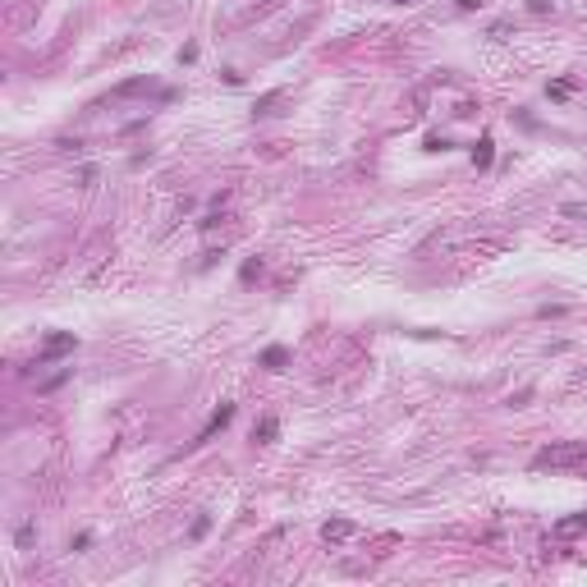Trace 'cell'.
Returning a JSON list of instances; mask_svg holds the SVG:
<instances>
[{
	"label": "cell",
	"mask_w": 587,
	"mask_h": 587,
	"mask_svg": "<svg viewBox=\"0 0 587 587\" xmlns=\"http://www.w3.org/2000/svg\"><path fill=\"white\" fill-rule=\"evenodd\" d=\"M546 92H550V97H555V102H564V97H569V83H550Z\"/></svg>",
	"instance_id": "15"
},
{
	"label": "cell",
	"mask_w": 587,
	"mask_h": 587,
	"mask_svg": "<svg viewBox=\"0 0 587 587\" xmlns=\"http://www.w3.org/2000/svg\"><path fill=\"white\" fill-rule=\"evenodd\" d=\"M156 78H128V83H119V88H110V102H124V97H142V92H152Z\"/></svg>",
	"instance_id": "5"
},
{
	"label": "cell",
	"mask_w": 587,
	"mask_h": 587,
	"mask_svg": "<svg viewBox=\"0 0 587 587\" xmlns=\"http://www.w3.org/2000/svg\"><path fill=\"white\" fill-rule=\"evenodd\" d=\"M454 5H459V10L468 14V10H477V5H482V0H454Z\"/></svg>",
	"instance_id": "17"
},
{
	"label": "cell",
	"mask_w": 587,
	"mask_h": 587,
	"mask_svg": "<svg viewBox=\"0 0 587 587\" xmlns=\"http://www.w3.org/2000/svg\"><path fill=\"white\" fill-rule=\"evenodd\" d=\"M427 152H450V138H436L432 133V138H427Z\"/></svg>",
	"instance_id": "14"
},
{
	"label": "cell",
	"mask_w": 587,
	"mask_h": 587,
	"mask_svg": "<svg viewBox=\"0 0 587 587\" xmlns=\"http://www.w3.org/2000/svg\"><path fill=\"white\" fill-rule=\"evenodd\" d=\"M276 436H280V422L271 418V413H267V418H257V427H253V441H257V445H267V441H276Z\"/></svg>",
	"instance_id": "8"
},
{
	"label": "cell",
	"mask_w": 587,
	"mask_h": 587,
	"mask_svg": "<svg viewBox=\"0 0 587 587\" xmlns=\"http://www.w3.org/2000/svg\"><path fill=\"white\" fill-rule=\"evenodd\" d=\"M285 363H289V349H285V345H271V349H262V367L280 372Z\"/></svg>",
	"instance_id": "9"
},
{
	"label": "cell",
	"mask_w": 587,
	"mask_h": 587,
	"mask_svg": "<svg viewBox=\"0 0 587 587\" xmlns=\"http://www.w3.org/2000/svg\"><path fill=\"white\" fill-rule=\"evenodd\" d=\"M230 422H234V404H220V409L211 413V418H206V427L198 432V441H193V450H198V445H206V441H211L216 432H225Z\"/></svg>",
	"instance_id": "3"
},
{
	"label": "cell",
	"mask_w": 587,
	"mask_h": 587,
	"mask_svg": "<svg viewBox=\"0 0 587 587\" xmlns=\"http://www.w3.org/2000/svg\"><path fill=\"white\" fill-rule=\"evenodd\" d=\"M395 5H413V0H395Z\"/></svg>",
	"instance_id": "18"
},
{
	"label": "cell",
	"mask_w": 587,
	"mask_h": 587,
	"mask_svg": "<svg viewBox=\"0 0 587 587\" xmlns=\"http://www.w3.org/2000/svg\"><path fill=\"white\" fill-rule=\"evenodd\" d=\"M491 156H496V142H491V133H482V138H477V147H472V166L486 170V166H491Z\"/></svg>",
	"instance_id": "7"
},
{
	"label": "cell",
	"mask_w": 587,
	"mask_h": 587,
	"mask_svg": "<svg viewBox=\"0 0 587 587\" xmlns=\"http://www.w3.org/2000/svg\"><path fill=\"white\" fill-rule=\"evenodd\" d=\"M349 537H358V528L349 523V519H331V523H321V541H331V546H340V541H349Z\"/></svg>",
	"instance_id": "4"
},
{
	"label": "cell",
	"mask_w": 587,
	"mask_h": 587,
	"mask_svg": "<svg viewBox=\"0 0 587 587\" xmlns=\"http://www.w3.org/2000/svg\"><path fill=\"white\" fill-rule=\"evenodd\" d=\"M88 546H92V532H78V537H74V546H69V550H88Z\"/></svg>",
	"instance_id": "16"
},
{
	"label": "cell",
	"mask_w": 587,
	"mask_h": 587,
	"mask_svg": "<svg viewBox=\"0 0 587 587\" xmlns=\"http://www.w3.org/2000/svg\"><path fill=\"white\" fill-rule=\"evenodd\" d=\"M74 349H78L74 331H51L37 349V367H46V363H55V358H64V354H74Z\"/></svg>",
	"instance_id": "2"
},
{
	"label": "cell",
	"mask_w": 587,
	"mask_h": 587,
	"mask_svg": "<svg viewBox=\"0 0 587 587\" xmlns=\"http://www.w3.org/2000/svg\"><path fill=\"white\" fill-rule=\"evenodd\" d=\"M276 102H280V92H267V97L253 106V115H271V106H276Z\"/></svg>",
	"instance_id": "12"
},
{
	"label": "cell",
	"mask_w": 587,
	"mask_h": 587,
	"mask_svg": "<svg viewBox=\"0 0 587 587\" xmlns=\"http://www.w3.org/2000/svg\"><path fill=\"white\" fill-rule=\"evenodd\" d=\"M550 532L560 537V541H569V537H583V532H587V510H583V514H569V519H560V523L550 528Z\"/></svg>",
	"instance_id": "6"
},
{
	"label": "cell",
	"mask_w": 587,
	"mask_h": 587,
	"mask_svg": "<svg viewBox=\"0 0 587 587\" xmlns=\"http://www.w3.org/2000/svg\"><path fill=\"white\" fill-rule=\"evenodd\" d=\"M528 10H532V14H550V10H555V0H528Z\"/></svg>",
	"instance_id": "13"
},
{
	"label": "cell",
	"mask_w": 587,
	"mask_h": 587,
	"mask_svg": "<svg viewBox=\"0 0 587 587\" xmlns=\"http://www.w3.org/2000/svg\"><path fill=\"white\" fill-rule=\"evenodd\" d=\"M206 532H211V514H198V519H193V528H189V537H193V541H202Z\"/></svg>",
	"instance_id": "11"
},
{
	"label": "cell",
	"mask_w": 587,
	"mask_h": 587,
	"mask_svg": "<svg viewBox=\"0 0 587 587\" xmlns=\"http://www.w3.org/2000/svg\"><path fill=\"white\" fill-rule=\"evenodd\" d=\"M32 541H37V523H23L19 532H14V546L19 550H32Z\"/></svg>",
	"instance_id": "10"
},
{
	"label": "cell",
	"mask_w": 587,
	"mask_h": 587,
	"mask_svg": "<svg viewBox=\"0 0 587 587\" xmlns=\"http://www.w3.org/2000/svg\"><path fill=\"white\" fill-rule=\"evenodd\" d=\"M532 468H587V441H560V445H546L532 454Z\"/></svg>",
	"instance_id": "1"
}]
</instances>
